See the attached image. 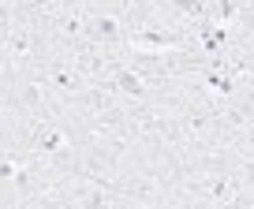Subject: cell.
I'll use <instances>...</instances> for the list:
<instances>
[{
  "instance_id": "cell-2",
  "label": "cell",
  "mask_w": 254,
  "mask_h": 209,
  "mask_svg": "<svg viewBox=\"0 0 254 209\" xmlns=\"http://www.w3.org/2000/svg\"><path fill=\"white\" fill-rule=\"evenodd\" d=\"M116 194L124 198V206L131 209H161V206H176V183L157 172H124L112 179Z\"/></svg>"
},
{
  "instance_id": "cell-1",
  "label": "cell",
  "mask_w": 254,
  "mask_h": 209,
  "mask_svg": "<svg viewBox=\"0 0 254 209\" xmlns=\"http://www.w3.org/2000/svg\"><path fill=\"white\" fill-rule=\"evenodd\" d=\"M176 206H202V209H251L236 168H202L187 172L176 183Z\"/></svg>"
},
{
  "instance_id": "cell-3",
  "label": "cell",
  "mask_w": 254,
  "mask_h": 209,
  "mask_svg": "<svg viewBox=\"0 0 254 209\" xmlns=\"http://www.w3.org/2000/svg\"><path fill=\"white\" fill-rule=\"evenodd\" d=\"M41 75H45V82L56 90V97H60L64 104L75 101V97L90 86V79L79 71V64L71 60V52H56V56L45 64V71H41Z\"/></svg>"
}]
</instances>
